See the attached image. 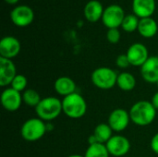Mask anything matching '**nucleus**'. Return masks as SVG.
Listing matches in <instances>:
<instances>
[{
  "mask_svg": "<svg viewBox=\"0 0 158 157\" xmlns=\"http://www.w3.org/2000/svg\"><path fill=\"white\" fill-rule=\"evenodd\" d=\"M22 100L23 103L31 107H36L39 103L41 102V96L40 94L33 89H26L22 93Z\"/></svg>",
  "mask_w": 158,
  "mask_h": 157,
  "instance_id": "obj_22",
  "label": "nucleus"
},
{
  "mask_svg": "<svg viewBox=\"0 0 158 157\" xmlns=\"http://www.w3.org/2000/svg\"><path fill=\"white\" fill-rule=\"evenodd\" d=\"M139 21H140V19L135 14L126 15L121 24V28L123 29V31L127 32H133L136 30H138Z\"/></svg>",
  "mask_w": 158,
  "mask_h": 157,
  "instance_id": "obj_23",
  "label": "nucleus"
},
{
  "mask_svg": "<svg viewBox=\"0 0 158 157\" xmlns=\"http://www.w3.org/2000/svg\"><path fill=\"white\" fill-rule=\"evenodd\" d=\"M116 65L117 67H118L119 68L121 69H125V68H128L131 65L130 63V60L127 56L126 54H122V55H119L117 58H116Z\"/></svg>",
  "mask_w": 158,
  "mask_h": 157,
  "instance_id": "obj_26",
  "label": "nucleus"
},
{
  "mask_svg": "<svg viewBox=\"0 0 158 157\" xmlns=\"http://www.w3.org/2000/svg\"><path fill=\"white\" fill-rule=\"evenodd\" d=\"M131 120L137 126L145 127L154 122L156 117V109L149 101L136 102L130 109Z\"/></svg>",
  "mask_w": 158,
  "mask_h": 157,
  "instance_id": "obj_1",
  "label": "nucleus"
},
{
  "mask_svg": "<svg viewBox=\"0 0 158 157\" xmlns=\"http://www.w3.org/2000/svg\"><path fill=\"white\" fill-rule=\"evenodd\" d=\"M54 88L57 94L63 97H66L69 94L76 93L77 86H76L75 81L71 78L62 76L56 80L54 83Z\"/></svg>",
  "mask_w": 158,
  "mask_h": 157,
  "instance_id": "obj_16",
  "label": "nucleus"
},
{
  "mask_svg": "<svg viewBox=\"0 0 158 157\" xmlns=\"http://www.w3.org/2000/svg\"><path fill=\"white\" fill-rule=\"evenodd\" d=\"M47 132L46 122L39 118L27 119L20 128V135L27 142H37Z\"/></svg>",
  "mask_w": 158,
  "mask_h": 157,
  "instance_id": "obj_4",
  "label": "nucleus"
},
{
  "mask_svg": "<svg viewBox=\"0 0 158 157\" xmlns=\"http://www.w3.org/2000/svg\"><path fill=\"white\" fill-rule=\"evenodd\" d=\"M118 73L108 68L100 67L94 69L91 75V81L93 84L101 90H110L117 85Z\"/></svg>",
  "mask_w": 158,
  "mask_h": 157,
  "instance_id": "obj_5",
  "label": "nucleus"
},
{
  "mask_svg": "<svg viewBox=\"0 0 158 157\" xmlns=\"http://www.w3.org/2000/svg\"><path fill=\"white\" fill-rule=\"evenodd\" d=\"M131 121L129 111L123 108H116L109 114L107 124L113 131L121 132L128 128Z\"/></svg>",
  "mask_w": 158,
  "mask_h": 157,
  "instance_id": "obj_8",
  "label": "nucleus"
},
{
  "mask_svg": "<svg viewBox=\"0 0 158 157\" xmlns=\"http://www.w3.org/2000/svg\"><path fill=\"white\" fill-rule=\"evenodd\" d=\"M62 111L69 118L78 119L87 112V103L78 93L69 94L62 99Z\"/></svg>",
  "mask_w": 158,
  "mask_h": 157,
  "instance_id": "obj_3",
  "label": "nucleus"
},
{
  "mask_svg": "<svg viewBox=\"0 0 158 157\" xmlns=\"http://www.w3.org/2000/svg\"><path fill=\"white\" fill-rule=\"evenodd\" d=\"M34 19L33 10L26 5H19L15 6L10 12V19L18 27L29 26Z\"/></svg>",
  "mask_w": 158,
  "mask_h": 157,
  "instance_id": "obj_7",
  "label": "nucleus"
},
{
  "mask_svg": "<svg viewBox=\"0 0 158 157\" xmlns=\"http://www.w3.org/2000/svg\"><path fill=\"white\" fill-rule=\"evenodd\" d=\"M27 85H28V80L27 78L22 75V74H18L14 80L12 81L10 87L19 93H23L26 89H27Z\"/></svg>",
  "mask_w": 158,
  "mask_h": 157,
  "instance_id": "obj_24",
  "label": "nucleus"
},
{
  "mask_svg": "<svg viewBox=\"0 0 158 157\" xmlns=\"http://www.w3.org/2000/svg\"><path fill=\"white\" fill-rule=\"evenodd\" d=\"M150 146H151L152 151H153L155 154L158 155V132L157 133H156V134L153 136V138H152V140H151Z\"/></svg>",
  "mask_w": 158,
  "mask_h": 157,
  "instance_id": "obj_27",
  "label": "nucleus"
},
{
  "mask_svg": "<svg viewBox=\"0 0 158 157\" xmlns=\"http://www.w3.org/2000/svg\"><path fill=\"white\" fill-rule=\"evenodd\" d=\"M104 7L98 0H91L84 6V17L90 22H96L102 19Z\"/></svg>",
  "mask_w": 158,
  "mask_h": 157,
  "instance_id": "obj_17",
  "label": "nucleus"
},
{
  "mask_svg": "<svg viewBox=\"0 0 158 157\" xmlns=\"http://www.w3.org/2000/svg\"><path fill=\"white\" fill-rule=\"evenodd\" d=\"M106 39L110 43H118L120 40V31L118 29H108L106 32Z\"/></svg>",
  "mask_w": 158,
  "mask_h": 157,
  "instance_id": "obj_25",
  "label": "nucleus"
},
{
  "mask_svg": "<svg viewBox=\"0 0 158 157\" xmlns=\"http://www.w3.org/2000/svg\"><path fill=\"white\" fill-rule=\"evenodd\" d=\"M156 86H157V88H158V81H156Z\"/></svg>",
  "mask_w": 158,
  "mask_h": 157,
  "instance_id": "obj_31",
  "label": "nucleus"
},
{
  "mask_svg": "<svg viewBox=\"0 0 158 157\" xmlns=\"http://www.w3.org/2000/svg\"><path fill=\"white\" fill-rule=\"evenodd\" d=\"M68 157H84V155L82 156V155H69V156Z\"/></svg>",
  "mask_w": 158,
  "mask_h": 157,
  "instance_id": "obj_30",
  "label": "nucleus"
},
{
  "mask_svg": "<svg viewBox=\"0 0 158 157\" xmlns=\"http://www.w3.org/2000/svg\"><path fill=\"white\" fill-rule=\"evenodd\" d=\"M132 10L138 18H150L156 10V0H132Z\"/></svg>",
  "mask_w": 158,
  "mask_h": 157,
  "instance_id": "obj_15",
  "label": "nucleus"
},
{
  "mask_svg": "<svg viewBox=\"0 0 158 157\" xmlns=\"http://www.w3.org/2000/svg\"><path fill=\"white\" fill-rule=\"evenodd\" d=\"M93 134L98 143L106 144L113 136V130L107 123H101L95 127Z\"/></svg>",
  "mask_w": 158,
  "mask_h": 157,
  "instance_id": "obj_20",
  "label": "nucleus"
},
{
  "mask_svg": "<svg viewBox=\"0 0 158 157\" xmlns=\"http://www.w3.org/2000/svg\"><path fill=\"white\" fill-rule=\"evenodd\" d=\"M117 86L123 92H131L136 86V79L131 73L123 71L118 75Z\"/></svg>",
  "mask_w": 158,
  "mask_h": 157,
  "instance_id": "obj_19",
  "label": "nucleus"
},
{
  "mask_svg": "<svg viewBox=\"0 0 158 157\" xmlns=\"http://www.w3.org/2000/svg\"><path fill=\"white\" fill-rule=\"evenodd\" d=\"M139 33L144 38L154 37L158 31V25L153 18H143L140 19L138 30Z\"/></svg>",
  "mask_w": 158,
  "mask_h": 157,
  "instance_id": "obj_18",
  "label": "nucleus"
},
{
  "mask_svg": "<svg viewBox=\"0 0 158 157\" xmlns=\"http://www.w3.org/2000/svg\"><path fill=\"white\" fill-rule=\"evenodd\" d=\"M20 43L14 36L3 37L0 41V57L13 59L20 52Z\"/></svg>",
  "mask_w": 158,
  "mask_h": 157,
  "instance_id": "obj_12",
  "label": "nucleus"
},
{
  "mask_svg": "<svg viewBox=\"0 0 158 157\" xmlns=\"http://www.w3.org/2000/svg\"><path fill=\"white\" fill-rule=\"evenodd\" d=\"M143 79L148 83H156L158 81V56H150L141 67Z\"/></svg>",
  "mask_w": 158,
  "mask_h": 157,
  "instance_id": "obj_14",
  "label": "nucleus"
},
{
  "mask_svg": "<svg viewBox=\"0 0 158 157\" xmlns=\"http://www.w3.org/2000/svg\"><path fill=\"white\" fill-rule=\"evenodd\" d=\"M17 75L16 65L12 59L0 57V86L6 87L10 85Z\"/></svg>",
  "mask_w": 158,
  "mask_h": 157,
  "instance_id": "obj_13",
  "label": "nucleus"
},
{
  "mask_svg": "<svg viewBox=\"0 0 158 157\" xmlns=\"http://www.w3.org/2000/svg\"><path fill=\"white\" fill-rule=\"evenodd\" d=\"M109 152L104 143H94L88 146L85 151L84 157H109Z\"/></svg>",
  "mask_w": 158,
  "mask_h": 157,
  "instance_id": "obj_21",
  "label": "nucleus"
},
{
  "mask_svg": "<svg viewBox=\"0 0 158 157\" xmlns=\"http://www.w3.org/2000/svg\"><path fill=\"white\" fill-rule=\"evenodd\" d=\"M109 155L114 157L126 155L131 150V143L128 138L122 135H113L106 143Z\"/></svg>",
  "mask_w": 158,
  "mask_h": 157,
  "instance_id": "obj_9",
  "label": "nucleus"
},
{
  "mask_svg": "<svg viewBox=\"0 0 158 157\" xmlns=\"http://www.w3.org/2000/svg\"><path fill=\"white\" fill-rule=\"evenodd\" d=\"M151 103L153 104V105L155 106V108L158 110V92H156L153 97H152V100H151Z\"/></svg>",
  "mask_w": 158,
  "mask_h": 157,
  "instance_id": "obj_28",
  "label": "nucleus"
},
{
  "mask_svg": "<svg viewBox=\"0 0 158 157\" xmlns=\"http://www.w3.org/2000/svg\"><path fill=\"white\" fill-rule=\"evenodd\" d=\"M22 93L7 87L1 93V104L2 106L8 112H16L21 106Z\"/></svg>",
  "mask_w": 158,
  "mask_h": 157,
  "instance_id": "obj_10",
  "label": "nucleus"
},
{
  "mask_svg": "<svg viewBox=\"0 0 158 157\" xmlns=\"http://www.w3.org/2000/svg\"><path fill=\"white\" fill-rule=\"evenodd\" d=\"M130 63L134 67H142L150 57L147 47L141 43H132L126 53Z\"/></svg>",
  "mask_w": 158,
  "mask_h": 157,
  "instance_id": "obj_11",
  "label": "nucleus"
},
{
  "mask_svg": "<svg viewBox=\"0 0 158 157\" xmlns=\"http://www.w3.org/2000/svg\"><path fill=\"white\" fill-rule=\"evenodd\" d=\"M125 16L123 8L119 5L113 4L105 8L102 21L107 29H118L121 27Z\"/></svg>",
  "mask_w": 158,
  "mask_h": 157,
  "instance_id": "obj_6",
  "label": "nucleus"
},
{
  "mask_svg": "<svg viewBox=\"0 0 158 157\" xmlns=\"http://www.w3.org/2000/svg\"><path fill=\"white\" fill-rule=\"evenodd\" d=\"M19 0H5L6 3L9 4V5H16Z\"/></svg>",
  "mask_w": 158,
  "mask_h": 157,
  "instance_id": "obj_29",
  "label": "nucleus"
},
{
  "mask_svg": "<svg viewBox=\"0 0 158 157\" xmlns=\"http://www.w3.org/2000/svg\"><path fill=\"white\" fill-rule=\"evenodd\" d=\"M37 118L44 122H51L60 116L62 111V100L55 96H47L41 100L35 107Z\"/></svg>",
  "mask_w": 158,
  "mask_h": 157,
  "instance_id": "obj_2",
  "label": "nucleus"
}]
</instances>
